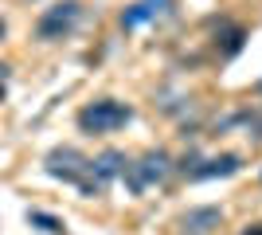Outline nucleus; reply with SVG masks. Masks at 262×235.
Instances as JSON below:
<instances>
[{"label":"nucleus","instance_id":"obj_1","mask_svg":"<svg viewBox=\"0 0 262 235\" xmlns=\"http://www.w3.org/2000/svg\"><path fill=\"white\" fill-rule=\"evenodd\" d=\"M129 118H133V110L125 102H114V98H98V102H90V106L78 110V125H82L86 134H114V130H121Z\"/></svg>","mask_w":262,"mask_h":235},{"label":"nucleus","instance_id":"obj_2","mask_svg":"<svg viewBox=\"0 0 262 235\" xmlns=\"http://www.w3.org/2000/svg\"><path fill=\"white\" fill-rule=\"evenodd\" d=\"M172 173V157L164 153V149H149V153L141 157V161H133V165H125V184H129V192H137L141 196L149 184H161L164 177Z\"/></svg>","mask_w":262,"mask_h":235},{"label":"nucleus","instance_id":"obj_3","mask_svg":"<svg viewBox=\"0 0 262 235\" xmlns=\"http://www.w3.org/2000/svg\"><path fill=\"white\" fill-rule=\"evenodd\" d=\"M82 20V4L78 0H59V4H51V8L39 16V24H35V35L39 39H63V35L75 32V24Z\"/></svg>","mask_w":262,"mask_h":235},{"label":"nucleus","instance_id":"obj_4","mask_svg":"<svg viewBox=\"0 0 262 235\" xmlns=\"http://www.w3.org/2000/svg\"><path fill=\"white\" fill-rule=\"evenodd\" d=\"M125 165H129V161H125V153H118V149H106L102 157H94V161H90V177L82 180L78 188L86 192V196H102L110 180H118L121 173H125Z\"/></svg>","mask_w":262,"mask_h":235},{"label":"nucleus","instance_id":"obj_5","mask_svg":"<svg viewBox=\"0 0 262 235\" xmlns=\"http://www.w3.org/2000/svg\"><path fill=\"white\" fill-rule=\"evenodd\" d=\"M47 173H51L55 180H75V184H82V180L90 177V161L82 153H75V149H55V153H47Z\"/></svg>","mask_w":262,"mask_h":235},{"label":"nucleus","instance_id":"obj_6","mask_svg":"<svg viewBox=\"0 0 262 235\" xmlns=\"http://www.w3.org/2000/svg\"><path fill=\"white\" fill-rule=\"evenodd\" d=\"M168 8H172V0H137V4H129V8L121 12V28L129 32V28H141V24H153Z\"/></svg>","mask_w":262,"mask_h":235},{"label":"nucleus","instance_id":"obj_7","mask_svg":"<svg viewBox=\"0 0 262 235\" xmlns=\"http://www.w3.org/2000/svg\"><path fill=\"white\" fill-rule=\"evenodd\" d=\"M219 224H223V212L208 204V208H192V212H184L180 231H184V235H211Z\"/></svg>","mask_w":262,"mask_h":235},{"label":"nucleus","instance_id":"obj_8","mask_svg":"<svg viewBox=\"0 0 262 235\" xmlns=\"http://www.w3.org/2000/svg\"><path fill=\"white\" fill-rule=\"evenodd\" d=\"M239 157L235 153H223V157H211V161H204V165L188 168V177L192 180H215V177H231V173H239Z\"/></svg>","mask_w":262,"mask_h":235},{"label":"nucleus","instance_id":"obj_9","mask_svg":"<svg viewBox=\"0 0 262 235\" xmlns=\"http://www.w3.org/2000/svg\"><path fill=\"white\" fill-rule=\"evenodd\" d=\"M28 220H32V224H39L43 227V231H63V224H59V220H55V216H43V212H28Z\"/></svg>","mask_w":262,"mask_h":235},{"label":"nucleus","instance_id":"obj_10","mask_svg":"<svg viewBox=\"0 0 262 235\" xmlns=\"http://www.w3.org/2000/svg\"><path fill=\"white\" fill-rule=\"evenodd\" d=\"M247 122L254 130V141H262V114H247Z\"/></svg>","mask_w":262,"mask_h":235},{"label":"nucleus","instance_id":"obj_11","mask_svg":"<svg viewBox=\"0 0 262 235\" xmlns=\"http://www.w3.org/2000/svg\"><path fill=\"white\" fill-rule=\"evenodd\" d=\"M8 75H12V71L0 63V98H4V90H8Z\"/></svg>","mask_w":262,"mask_h":235},{"label":"nucleus","instance_id":"obj_12","mask_svg":"<svg viewBox=\"0 0 262 235\" xmlns=\"http://www.w3.org/2000/svg\"><path fill=\"white\" fill-rule=\"evenodd\" d=\"M239 235H262V224H254V227H247V231H239Z\"/></svg>","mask_w":262,"mask_h":235},{"label":"nucleus","instance_id":"obj_13","mask_svg":"<svg viewBox=\"0 0 262 235\" xmlns=\"http://www.w3.org/2000/svg\"><path fill=\"white\" fill-rule=\"evenodd\" d=\"M0 39H4V20H0Z\"/></svg>","mask_w":262,"mask_h":235},{"label":"nucleus","instance_id":"obj_14","mask_svg":"<svg viewBox=\"0 0 262 235\" xmlns=\"http://www.w3.org/2000/svg\"><path fill=\"white\" fill-rule=\"evenodd\" d=\"M258 90H262V82H258Z\"/></svg>","mask_w":262,"mask_h":235}]
</instances>
